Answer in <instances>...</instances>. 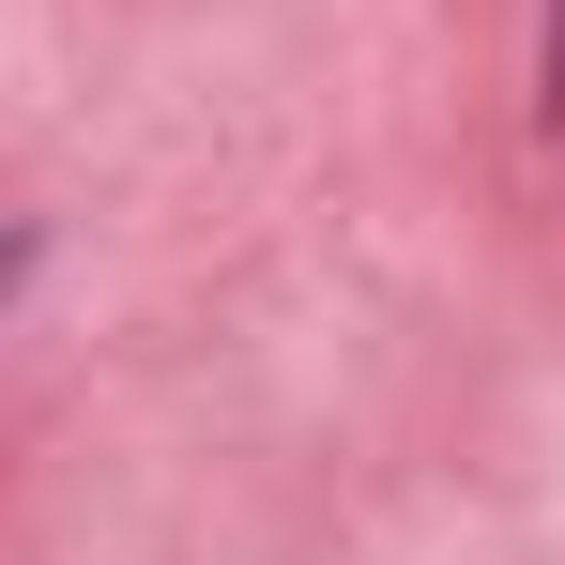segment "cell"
<instances>
[{
  "instance_id": "6da1fadb",
  "label": "cell",
  "mask_w": 565,
  "mask_h": 565,
  "mask_svg": "<svg viewBox=\"0 0 565 565\" xmlns=\"http://www.w3.org/2000/svg\"><path fill=\"white\" fill-rule=\"evenodd\" d=\"M535 107L565 122V0H551V62H535Z\"/></svg>"
},
{
  "instance_id": "7a4b0ae2",
  "label": "cell",
  "mask_w": 565,
  "mask_h": 565,
  "mask_svg": "<svg viewBox=\"0 0 565 565\" xmlns=\"http://www.w3.org/2000/svg\"><path fill=\"white\" fill-rule=\"evenodd\" d=\"M15 276H31V245H15V230H0V290H15Z\"/></svg>"
}]
</instances>
